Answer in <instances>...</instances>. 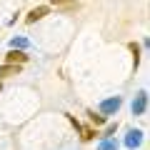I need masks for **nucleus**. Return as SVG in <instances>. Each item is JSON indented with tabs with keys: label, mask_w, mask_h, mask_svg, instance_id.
Segmentation results:
<instances>
[{
	"label": "nucleus",
	"mask_w": 150,
	"mask_h": 150,
	"mask_svg": "<svg viewBox=\"0 0 150 150\" xmlns=\"http://www.w3.org/2000/svg\"><path fill=\"white\" fill-rule=\"evenodd\" d=\"M95 130H93V128H83V140H85V143H88V140H93V138H95Z\"/></svg>",
	"instance_id": "obj_11"
},
{
	"label": "nucleus",
	"mask_w": 150,
	"mask_h": 150,
	"mask_svg": "<svg viewBox=\"0 0 150 150\" xmlns=\"http://www.w3.org/2000/svg\"><path fill=\"white\" fill-rule=\"evenodd\" d=\"M0 88H3V83H0Z\"/></svg>",
	"instance_id": "obj_12"
},
{
	"label": "nucleus",
	"mask_w": 150,
	"mask_h": 150,
	"mask_svg": "<svg viewBox=\"0 0 150 150\" xmlns=\"http://www.w3.org/2000/svg\"><path fill=\"white\" fill-rule=\"evenodd\" d=\"M48 13H50V8H48V5H38V8H33V10L28 13L25 23H30V25H33V23H38V20H43V18L48 15Z\"/></svg>",
	"instance_id": "obj_3"
},
{
	"label": "nucleus",
	"mask_w": 150,
	"mask_h": 150,
	"mask_svg": "<svg viewBox=\"0 0 150 150\" xmlns=\"http://www.w3.org/2000/svg\"><path fill=\"white\" fill-rule=\"evenodd\" d=\"M88 118H90V123H93V125H103V123H105V115H98L95 110L88 112Z\"/></svg>",
	"instance_id": "obj_8"
},
{
	"label": "nucleus",
	"mask_w": 150,
	"mask_h": 150,
	"mask_svg": "<svg viewBox=\"0 0 150 150\" xmlns=\"http://www.w3.org/2000/svg\"><path fill=\"white\" fill-rule=\"evenodd\" d=\"M50 5L63 8V10H73V8L78 5V0H50Z\"/></svg>",
	"instance_id": "obj_7"
},
{
	"label": "nucleus",
	"mask_w": 150,
	"mask_h": 150,
	"mask_svg": "<svg viewBox=\"0 0 150 150\" xmlns=\"http://www.w3.org/2000/svg\"><path fill=\"white\" fill-rule=\"evenodd\" d=\"M140 140H143V133H140V130H130L128 138H125V145H128V148H138Z\"/></svg>",
	"instance_id": "obj_5"
},
{
	"label": "nucleus",
	"mask_w": 150,
	"mask_h": 150,
	"mask_svg": "<svg viewBox=\"0 0 150 150\" xmlns=\"http://www.w3.org/2000/svg\"><path fill=\"white\" fill-rule=\"evenodd\" d=\"M28 45V40H23V38H13V43H10V48H15V50H23Z\"/></svg>",
	"instance_id": "obj_9"
},
{
	"label": "nucleus",
	"mask_w": 150,
	"mask_h": 150,
	"mask_svg": "<svg viewBox=\"0 0 150 150\" xmlns=\"http://www.w3.org/2000/svg\"><path fill=\"white\" fill-rule=\"evenodd\" d=\"M100 150H118V143H115V140H103Z\"/></svg>",
	"instance_id": "obj_10"
},
{
	"label": "nucleus",
	"mask_w": 150,
	"mask_h": 150,
	"mask_svg": "<svg viewBox=\"0 0 150 150\" xmlns=\"http://www.w3.org/2000/svg\"><path fill=\"white\" fill-rule=\"evenodd\" d=\"M120 105H123V100L120 98H108V100L100 103V112H105V115H112V112H118Z\"/></svg>",
	"instance_id": "obj_2"
},
{
	"label": "nucleus",
	"mask_w": 150,
	"mask_h": 150,
	"mask_svg": "<svg viewBox=\"0 0 150 150\" xmlns=\"http://www.w3.org/2000/svg\"><path fill=\"white\" fill-rule=\"evenodd\" d=\"M20 68L23 65H3V68H0V80H3V78H10V75H18Z\"/></svg>",
	"instance_id": "obj_6"
},
{
	"label": "nucleus",
	"mask_w": 150,
	"mask_h": 150,
	"mask_svg": "<svg viewBox=\"0 0 150 150\" xmlns=\"http://www.w3.org/2000/svg\"><path fill=\"white\" fill-rule=\"evenodd\" d=\"M148 108V93H138V98L133 100V115H143Z\"/></svg>",
	"instance_id": "obj_4"
},
{
	"label": "nucleus",
	"mask_w": 150,
	"mask_h": 150,
	"mask_svg": "<svg viewBox=\"0 0 150 150\" xmlns=\"http://www.w3.org/2000/svg\"><path fill=\"white\" fill-rule=\"evenodd\" d=\"M23 63H28V53L15 50V48H10L5 53V65H23Z\"/></svg>",
	"instance_id": "obj_1"
}]
</instances>
